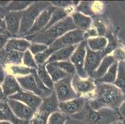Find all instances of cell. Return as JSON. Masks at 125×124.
<instances>
[{
	"label": "cell",
	"mask_w": 125,
	"mask_h": 124,
	"mask_svg": "<svg viewBox=\"0 0 125 124\" xmlns=\"http://www.w3.org/2000/svg\"><path fill=\"white\" fill-rule=\"evenodd\" d=\"M83 97L86 98L88 105L94 110L106 107L118 111L125 100L123 93L113 84L99 82H96L94 93Z\"/></svg>",
	"instance_id": "1"
},
{
	"label": "cell",
	"mask_w": 125,
	"mask_h": 124,
	"mask_svg": "<svg viewBox=\"0 0 125 124\" xmlns=\"http://www.w3.org/2000/svg\"><path fill=\"white\" fill-rule=\"evenodd\" d=\"M70 117L81 120L85 124H117L121 120L116 110L106 107L94 110L87 102L81 112Z\"/></svg>",
	"instance_id": "2"
},
{
	"label": "cell",
	"mask_w": 125,
	"mask_h": 124,
	"mask_svg": "<svg viewBox=\"0 0 125 124\" xmlns=\"http://www.w3.org/2000/svg\"><path fill=\"white\" fill-rule=\"evenodd\" d=\"M75 29H77V27L73 24L70 16H69L47 30L23 38L30 41L31 42L42 44L49 47L59 37Z\"/></svg>",
	"instance_id": "3"
},
{
	"label": "cell",
	"mask_w": 125,
	"mask_h": 124,
	"mask_svg": "<svg viewBox=\"0 0 125 124\" xmlns=\"http://www.w3.org/2000/svg\"><path fill=\"white\" fill-rule=\"evenodd\" d=\"M84 40V31L83 30L77 29L68 32L54 41L45 52L34 56L37 65L45 64L50 56L55 51L70 45H78Z\"/></svg>",
	"instance_id": "4"
},
{
	"label": "cell",
	"mask_w": 125,
	"mask_h": 124,
	"mask_svg": "<svg viewBox=\"0 0 125 124\" xmlns=\"http://www.w3.org/2000/svg\"><path fill=\"white\" fill-rule=\"evenodd\" d=\"M51 4L50 2H32L29 6L22 11L21 26L17 37H23L33 26L39 14Z\"/></svg>",
	"instance_id": "5"
},
{
	"label": "cell",
	"mask_w": 125,
	"mask_h": 124,
	"mask_svg": "<svg viewBox=\"0 0 125 124\" xmlns=\"http://www.w3.org/2000/svg\"><path fill=\"white\" fill-rule=\"evenodd\" d=\"M72 76H68L54 83V91L59 102H65L79 97L72 85Z\"/></svg>",
	"instance_id": "6"
},
{
	"label": "cell",
	"mask_w": 125,
	"mask_h": 124,
	"mask_svg": "<svg viewBox=\"0 0 125 124\" xmlns=\"http://www.w3.org/2000/svg\"><path fill=\"white\" fill-rule=\"evenodd\" d=\"M86 53L87 42L86 40H84L77 45L74 52L72 54L70 58V61L72 63L75 68L76 74L82 78H88V75L84 68Z\"/></svg>",
	"instance_id": "7"
},
{
	"label": "cell",
	"mask_w": 125,
	"mask_h": 124,
	"mask_svg": "<svg viewBox=\"0 0 125 124\" xmlns=\"http://www.w3.org/2000/svg\"><path fill=\"white\" fill-rule=\"evenodd\" d=\"M72 85L78 96H86L94 92L96 82L93 78H82L75 74L72 78Z\"/></svg>",
	"instance_id": "8"
},
{
	"label": "cell",
	"mask_w": 125,
	"mask_h": 124,
	"mask_svg": "<svg viewBox=\"0 0 125 124\" xmlns=\"http://www.w3.org/2000/svg\"><path fill=\"white\" fill-rule=\"evenodd\" d=\"M87 102L85 97L79 96L69 101L59 102V111L67 117H71L81 112Z\"/></svg>",
	"instance_id": "9"
},
{
	"label": "cell",
	"mask_w": 125,
	"mask_h": 124,
	"mask_svg": "<svg viewBox=\"0 0 125 124\" xmlns=\"http://www.w3.org/2000/svg\"><path fill=\"white\" fill-rule=\"evenodd\" d=\"M8 104L13 114L19 119L31 120L36 111L17 100L6 98Z\"/></svg>",
	"instance_id": "10"
},
{
	"label": "cell",
	"mask_w": 125,
	"mask_h": 124,
	"mask_svg": "<svg viewBox=\"0 0 125 124\" xmlns=\"http://www.w3.org/2000/svg\"><path fill=\"white\" fill-rule=\"evenodd\" d=\"M105 56L103 52H94L87 45V53L85 56L84 68L88 77L92 78L101 61Z\"/></svg>",
	"instance_id": "11"
},
{
	"label": "cell",
	"mask_w": 125,
	"mask_h": 124,
	"mask_svg": "<svg viewBox=\"0 0 125 124\" xmlns=\"http://www.w3.org/2000/svg\"><path fill=\"white\" fill-rule=\"evenodd\" d=\"M55 8V7L51 4L47 8L44 10L37 17L36 20H35L33 26H32L30 30L25 34L23 37L33 36V35L37 34L42 31L45 29V27L47 26V24H48L49 21L51 19V15H52V12L54 11ZM23 37H22V38H23Z\"/></svg>",
	"instance_id": "12"
},
{
	"label": "cell",
	"mask_w": 125,
	"mask_h": 124,
	"mask_svg": "<svg viewBox=\"0 0 125 124\" xmlns=\"http://www.w3.org/2000/svg\"><path fill=\"white\" fill-rule=\"evenodd\" d=\"M22 11L8 12L5 14L6 32L10 37H17L21 26Z\"/></svg>",
	"instance_id": "13"
},
{
	"label": "cell",
	"mask_w": 125,
	"mask_h": 124,
	"mask_svg": "<svg viewBox=\"0 0 125 124\" xmlns=\"http://www.w3.org/2000/svg\"><path fill=\"white\" fill-rule=\"evenodd\" d=\"M16 78L23 90L34 93L36 95H38L39 97H40L42 99L51 95L42 91L39 87L33 74L31 73L26 76H18Z\"/></svg>",
	"instance_id": "14"
},
{
	"label": "cell",
	"mask_w": 125,
	"mask_h": 124,
	"mask_svg": "<svg viewBox=\"0 0 125 124\" xmlns=\"http://www.w3.org/2000/svg\"><path fill=\"white\" fill-rule=\"evenodd\" d=\"M8 98L17 100L22 102L32 109L37 111L42 102V99L31 92L22 89L20 91L10 96Z\"/></svg>",
	"instance_id": "15"
},
{
	"label": "cell",
	"mask_w": 125,
	"mask_h": 124,
	"mask_svg": "<svg viewBox=\"0 0 125 124\" xmlns=\"http://www.w3.org/2000/svg\"><path fill=\"white\" fill-rule=\"evenodd\" d=\"M1 88L4 97L8 98L22 89L18 83L16 78L13 75L6 73L1 83Z\"/></svg>",
	"instance_id": "16"
},
{
	"label": "cell",
	"mask_w": 125,
	"mask_h": 124,
	"mask_svg": "<svg viewBox=\"0 0 125 124\" xmlns=\"http://www.w3.org/2000/svg\"><path fill=\"white\" fill-rule=\"evenodd\" d=\"M59 104V102L54 91L50 95L42 99L41 104L37 111L50 115L55 112H60Z\"/></svg>",
	"instance_id": "17"
},
{
	"label": "cell",
	"mask_w": 125,
	"mask_h": 124,
	"mask_svg": "<svg viewBox=\"0 0 125 124\" xmlns=\"http://www.w3.org/2000/svg\"><path fill=\"white\" fill-rule=\"evenodd\" d=\"M31 43L30 41L24 38L10 37L7 41L4 48L8 50L16 51L23 53L29 50Z\"/></svg>",
	"instance_id": "18"
},
{
	"label": "cell",
	"mask_w": 125,
	"mask_h": 124,
	"mask_svg": "<svg viewBox=\"0 0 125 124\" xmlns=\"http://www.w3.org/2000/svg\"><path fill=\"white\" fill-rule=\"evenodd\" d=\"M77 46V45H70V46L62 48L55 51L50 56V57L46 61L45 64L69 60L72 54L74 52Z\"/></svg>",
	"instance_id": "19"
},
{
	"label": "cell",
	"mask_w": 125,
	"mask_h": 124,
	"mask_svg": "<svg viewBox=\"0 0 125 124\" xmlns=\"http://www.w3.org/2000/svg\"><path fill=\"white\" fill-rule=\"evenodd\" d=\"M70 17L77 29L84 32L90 29L93 26L92 18L80 12L75 11L70 15Z\"/></svg>",
	"instance_id": "20"
},
{
	"label": "cell",
	"mask_w": 125,
	"mask_h": 124,
	"mask_svg": "<svg viewBox=\"0 0 125 124\" xmlns=\"http://www.w3.org/2000/svg\"><path fill=\"white\" fill-rule=\"evenodd\" d=\"M115 60L113 58V55L111 54L106 55L104 57L103 60L101 61L100 64L98 66L96 71L94 73L93 76L92 78L94 79L96 81L98 79H100L103 76L104 74L107 72L110 67H111L113 63L115 62Z\"/></svg>",
	"instance_id": "21"
},
{
	"label": "cell",
	"mask_w": 125,
	"mask_h": 124,
	"mask_svg": "<svg viewBox=\"0 0 125 124\" xmlns=\"http://www.w3.org/2000/svg\"><path fill=\"white\" fill-rule=\"evenodd\" d=\"M87 45L94 52H103L108 45V39L104 36H96L86 40Z\"/></svg>",
	"instance_id": "22"
},
{
	"label": "cell",
	"mask_w": 125,
	"mask_h": 124,
	"mask_svg": "<svg viewBox=\"0 0 125 124\" xmlns=\"http://www.w3.org/2000/svg\"><path fill=\"white\" fill-rule=\"evenodd\" d=\"M32 70L23 65H10L5 67L6 73L13 75L15 77L23 76L31 74Z\"/></svg>",
	"instance_id": "23"
},
{
	"label": "cell",
	"mask_w": 125,
	"mask_h": 124,
	"mask_svg": "<svg viewBox=\"0 0 125 124\" xmlns=\"http://www.w3.org/2000/svg\"><path fill=\"white\" fill-rule=\"evenodd\" d=\"M45 68H46L47 72L49 74L50 76H51V79L54 83H55V82L61 80V79L69 76L66 73L62 71L61 68L57 67L54 63H51L45 64Z\"/></svg>",
	"instance_id": "24"
},
{
	"label": "cell",
	"mask_w": 125,
	"mask_h": 124,
	"mask_svg": "<svg viewBox=\"0 0 125 124\" xmlns=\"http://www.w3.org/2000/svg\"><path fill=\"white\" fill-rule=\"evenodd\" d=\"M37 75L39 78H40L43 84L46 86V87L51 91H54V83L51 79L49 74L47 72L45 64L38 65L37 68L36 69Z\"/></svg>",
	"instance_id": "25"
},
{
	"label": "cell",
	"mask_w": 125,
	"mask_h": 124,
	"mask_svg": "<svg viewBox=\"0 0 125 124\" xmlns=\"http://www.w3.org/2000/svg\"><path fill=\"white\" fill-rule=\"evenodd\" d=\"M121 92L125 94V66L124 61L118 62L116 78L114 84Z\"/></svg>",
	"instance_id": "26"
},
{
	"label": "cell",
	"mask_w": 125,
	"mask_h": 124,
	"mask_svg": "<svg viewBox=\"0 0 125 124\" xmlns=\"http://www.w3.org/2000/svg\"><path fill=\"white\" fill-rule=\"evenodd\" d=\"M69 16L68 13L67 12L66 10L65 9L59 8H56L55 7V10L52 12V15H51V19H50L49 21L48 24H47V26L45 27V29L42 30V32L44 31V30H47V29L52 27V26L55 25L59 21L62 20V19H65L66 17Z\"/></svg>",
	"instance_id": "27"
},
{
	"label": "cell",
	"mask_w": 125,
	"mask_h": 124,
	"mask_svg": "<svg viewBox=\"0 0 125 124\" xmlns=\"http://www.w3.org/2000/svg\"><path fill=\"white\" fill-rule=\"evenodd\" d=\"M118 62L115 61L108 69L107 72L104 74L102 78L98 79L96 82L103 83L108 84H114L115 79L116 78L117 71H118Z\"/></svg>",
	"instance_id": "28"
},
{
	"label": "cell",
	"mask_w": 125,
	"mask_h": 124,
	"mask_svg": "<svg viewBox=\"0 0 125 124\" xmlns=\"http://www.w3.org/2000/svg\"><path fill=\"white\" fill-rule=\"evenodd\" d=\"M15 117L11 111L6 99L0 101V121L11 122Z\"/></svg>",
	"instance_id": "29"
},
{
	"label": "cell",
	"mask_w": 125,
	"mask_h": 124,
	"mask_svg": "<svg viewBox=\"0 0 125 124\" xmlns=\"http://www.w3.org/2000/svg\"><path fill=\"white\" fill-rule=\"evenodd\" d=\"M32 1H10L4 9L6 13L12 11H22L32 4Z\"/></svg>",
	"instance_id": "30"
},
{
	"label": "cell",
	"mask_w": 125,
	"mask_h": 124,
	"mask_svg": "<svg viewBox=\"0 0 125 124\" xmlns=\"http://www.w3.org/2000/svg\"><path fill=\"white\" fill-rule=\"evenodd\" d=\"M55 65L61 68L62 71L66 73L69 76H73V75L76 74V70L75 67L72 64L71 61L69 60L67 61H58V62H54Z\"/></svg>",
	"instance_id": "31"
},
{
	"label": "cell",
	"mask_w": 125,
	"mask_h": 124,
	"mask_svg": "<svg viewBox=\"0 0 125 124\" xmlns=\"http://www.w3.org/2000/svg\"><path fill=\"white\" fill-rule=\"evenodd\" d=\"M22 64L25 67H28L31 69H37L38 67L34 57L29 50L23 53Z\"/></svg>",
	"instance_id": "32"
},
{
	"label": "cell",
	"mask_w": 125,
	"mask_h": 124,
	"mask_svg": "<svg viewBox=\"0 0 125 124\" xmlns=\"http://www.w3.org/2000/svg\"><path fill=\"white\" fill-rule=\"evenodd\" d=\"M67 116L61 112H55L51 114L48 118L47 124H65Z\"/></svg>",
	"instance_id": "33"
},
{
	"label": "cell",
	"mask_w": 125,
	"mask_h": 124,
	"mask_svg": "<svg viewBox=\"0 0 125 124\" xmlns=\"http://www.w3.org/2000/svg\"><path fill=\"white\" fill-rule=\"evenodd\" d=\"M48 47H49L47 45H44V44L31 42L30 47H29V50L30 51L33 56H36L37 55L45 52L48 48Z\"/></svg>",
	"instance_id": "34"
},
{
	"label": "cell",
	"mask_w": 125,
	"mask_h": 124,
	"mask_svg": "<svg viewBox=\"0 0 125 124\" xmlns=\"http://www.w3.org/2000/svg\"><path fill=\"white\" fill-rule=\"evenodd\" d=\"M49 115L36 111L33 118L31 119L32 124H47V120Z\"/></svg>",
	"instance_id": "35"
},
{
	"label": "cell",
	"mask_w": 125,
	"mask_h": 124,
	"mask_svg": "<svg viewBox=\"0 0 125 124\" xmlns=\"http://www.w3.org/2000/svg\"><path fill=\"white\" fill-rule=\"evenodd\" d=\"M80 2L75 1H51V3L52 6L59 8L66 9L72 6H75L77 7Z\"/></svg>",
	"instance_id": "36"
},
{
	"label": "cell",
	"mask_w": 125,
	"mask_h": 124,
	"mask_svg": "<svg viewBox=\"0 0 125 124\" xmlns=\"http://www.w3.org/2000/svg\"><path fill=\"white\" fill-rule=\"evenodd\" d=\"M111 55H113L116 61L120 62L124 61L125 60V50L121 48H116L113 50Z\"/></svg>",
	"instance_id": "37"
},
{
	"label": "cell",
	"mask_w": 125,
	"mask_h": 124,
	"mask_svg": "<svg viewBox=\"0 0 125 124\" xmlns=\"http://www.w3.org/2000/svg\"><path fill=\"white\" fill-rule=\"evenodd\" d=\"M10 38V37L6 32L0 33V50L4 48L7 41Z\"/></svg>",
	"instance_id": "38"
},
{
	"label": "cell",
	"mask_w": 125,
	"mask_h": 124,
	"mask_svg": "<svg viewBox=\"0 0 125 124\" xmlns=\"http://www.w3.org/2000/svg\"><path fill=\"white\" fill-rule=\"evenodd\" d=\"M12 124H31L30 120H23V119H19V118L14 117L10 122Z\"/></svg>",
	"instance_id": "39"
},
{
	"label": "cell",
	"mask_w": 125,
	"mask_h": 124,
	"mask_svg": "<svg viewBox=\"0 0 125 124\" xmlns=\"http://www.w3.org/2000/svg\"><path fill=\"white\" fill-rule=\"evenodd\" d=\"M118 112L121 119H125V99L124 100L123 102L121 103L120 106L118 108Z\"/></svg>",
	"instance_id": "40"
},
{
	"label": "cell",
	"mask_w": 125,
	"mask_h": 124,
	"mask_svg": "<svg viewBox=\"0 0 125 124\" xmlns=\"http://www.w3.org/2000/svg\"><path fill=\"white\" fill-rule=\"evenodd\" d=\"M65 124H85L83 122L81 121L78 119H74V118L70 117H67L66 122Z\"/></svg>",
	"instance_id": "41"
},
{
	"label": "cell",
	"mask_w": 125,
	"mask_h": 124,
	"mask_svg": "<svg viewBox=\"0 0 125 124\" xmlns=\"http://www.w3.org/2000/svg\"><path fill=\"white\" fill-rule=\"evenodd\" d=\"M0 29L6 31L5 14L2 12H0Z\"/></svg>",
	"instance_id": "42"
},
{
	"label": "cell",
	"mask_w": 125,
	"mask_h": 124,
	"mask_svg": "<svg viewBox=\"0 0 125 124\" xmlns=\"http://www.w3.org/2000/svg\"><path fill=\"white\" fill-rule=\"evenodd\" d=\"M6 75L5 68L0 63V83L1 84Z\"/></svg>",
	"instance_id": "43"
},
{
	"label": "cell",
	"mask_w": 125,
	"mask_h": 124,
	"mask_svg": "<svg viewBox=\"0 0 125 124\" xmlns=\"http://www.w3.org/2000/svg\"><path fill=\"white\" fill-rule=\"evenodd\" d=\"M6 98L4 97V94L3 93V91H2V88H1V84L0 83V101H1V100H4Z\"/></svg>",
	"instance_id": "44"
},
{
	"label": "cell",
	"mask_w": 125,
	"mask_h": 124,
	"mask_svg": "<svg viewBox=\"0 0 125 124\" xmlns=\"http://www.w3.org/2000/svg\"><path fill=\"white\" fill-rule=\"evenodd\" d=\"M0 124H12L8 121H0Z\"/></svg>",
	"instance_id": "45"
},
{
	"label": "cell",
	"mask_w": 125,
	"mask_h": 124,
	"mask_svg": "<svg viewBox=\"0 0 125 124\" xmlns=\"http://www.w3.org/2000/svg\"><path fill=\"white\" fill-rule=\"evenodd\" d=\"M0 12H4V14H6V12H4V10H3V9H1V8H0Z\"/></svg>",
	"instance_id": "46"
},
{
	"label": "cell",
	"mask_w": 125,
	"mask_h": 124,
	"mask_svg": "<svg viewBox=\"0 0 125 124\" xmlns=\"http://www.w3.org/2000/svg\"><path fill=\"white\" fill-rule=\"evenodd\" d=\"M125 124V119H124V124Z\"/></svg>",
	"instance_id": "47"
},
{
	"label": "cell",
	"mask_w": 125,
	"mask_h": 124,
	"mask_svg": "<svg viewBox=\"0 0 125 124\" xmlns=\"http://www.w3.org/2000/svg\"><path fill=\"white\" fill-rule=\"evenodd\" d=\"M124 98H125V94H124Z\"/></svg>",
	"instance_id": "48"
},
{
	"label": "cell",
	"mask_w": 125,
	"mask_h": 124,
	"mask_svg": "<svg viewBox=\"0 0 125 124\" xmlns=\"http://www.w3.org/2000/svg\"><path fill=\"white\" fill-rule=\"evenodd\" d=\"M124 63H125V61H124Z\"/></svg>",
	"instance_id": "49"
},
{
	"label": "cell",
	"mask_w": 125,
	"mask_h": 124,
	"mask_svg": "<svg viewBox=\"0 0 125 124\" xmlns=\"http://www.w3.org/2000/svg\"><path fill=\"white\" fill-rule=\"evenodd\" d=\"M31 124H32V123H31Z\"/></svg>",
	"instance_id": "50"
}]
</instances>
